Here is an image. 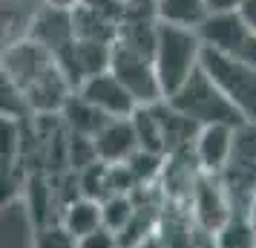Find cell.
Here are the masks:
<instances>
[{
  "mask_svg": "<svg viewBox=\"0 0 256 248\" xmlns=\"http://www.w3.org/2000/svg\"><path fill=\"white\" fill-rule=\"evenodd\" d=\"M202 58H204V44H202L198 29L170 24L158 26L152 64H156V72H158V81H162L167 98L196 70H202Z\"/></svg>",
  "mask_w": 256,
  "mask_h": 248,
  "instance_id": "1",
  "label": "cell"
},
{
  "mask_svg": "<svg viewBox=\"0 0 256 248\" xmlns=\"http://www.w3.org/2000/svg\"><path fill=\"white\" fill-rule=\"evenodd\" d=\"M167 101L182 116L190 118L196 127H213V124L239 127V124H244L242 116L236 113V107L228 101V95L219 90V84L210 78L204 67L193 72Z\"/></svg>",
  "mask_w": 256,
  "mask_h": 248,
  "instance_id": "2",
  "label": "cell"
},
{
  "mask_svg": "<svg viewBox=\"0 0 256 248\" xmlns=\"http://www.w3.org/2000/svg\"><path fill=\"white\" fill-rule=\"evenodd\" d=\"M222 185L228 190L233 213H250L256 199V124L244 121L236 127L230 165L222 173Z\"/></svg>",
  "mask_w": 256,
  "mask_h": 248,
  "instance_id": "3",
  "label": "cell"
},
{
  "mask_svg": "<svg viewBox=\"0 0 256 248\" xmlns=\"http://www.w3.org/2000/svg\"><path fill=\"white\" fill-rule=\"evenodd\" d=\"M202 67L208 70L213 81L219 84V90L236 107L242 121H254L256 124V64H244V61L228 58L222 52L204 49Z\"/></svg>",
  "mask_w": 256,
  "mask_h": 248,
  "instance_id": "4",
  "label": "cell"
},
{
  "mask_svg": "<svg viewBox=\"0 0 256 248\" xmlns=\"http://www.w3.org/2000/svg\"><path fill=\"white\" fill-rule=\"evenodd\" d=\"M198 35L204 49L222 52L244 64H256V32L248 26L242 12L208 15V21L198 26Z\"/></svg>",
  "mask_w": 256,
  "mask_h": 248,
  "instance_id": "5",
  "label": "cell"
},
{
  "mask_svg": "<svg viewBox=\"0 0 256 248\" xmlns=\"http://www.w3.org/2000/svg\"><path fill=\"white\" fill-rule=\"evenodd\" d=\"M110 72L127 87L130 95L136 98L138 107H152V104H158V101H167L164 87H162V81H158V72H156V64H152V58H147V55L112 47Z\"/></svg>",
  "mask_w": 256,
  "mask_h": 248,
  "instance_id": "6",
  "label": "cell"
},
{
  "mask_svg": "<svg viewBox=\"0 0 256 248\" xmlns=\"http://www.w3.org/2000/svg\"><path fill=\"white\" fill-rule=\"evenodd\" d=\"M190 222L202 228V231H210L216 234L222 225L233 216L230 199H228V190L222 185L219 176H208L202 173L193 188V196H190Z\"/></svg>",
  "mask_w": 256,
  "mask_h": 248,
  "instance_id": "7",
  "label": "cell"
},
{
  "mask_svg": "<svg viewBox=\"0 0 256 248\" xmlns=\"http://www.w3.org/2000/svg\"><path fill=\"white\" fill-rule=\"evenodd\" d=\"M78 95L86 98L92 107H98L106 118H130L138 104L136 98L130 95V90L118 81L112 72H101V75H92L78 87Z\"/></svg>",
  "mask_w": 256,
  "mask_h": 248,
  "instance_id": "8",
  "label": "cell"
},
{
  "mask_svg": "<svg viewBox=\"0 0 256 248\" xmlns=\"http://www.w3.org/2000/svg\"><path fill=\"white\" fill-rule=\"evenodd\" d=\"M233 142H236V127H228V124L202 127L193 142V159L198 170L208 176H222L224 167L230 165Z\"/></svg>",
  "mask_w": 256,
  "mask_h": 248,
  "instance_id": "9",
  "label": "cell"
},
{
  "mask_svg": "<svg viewBox=\"0 0 256 248\" xmlns=\"http://www.w3.org/2000/svg\"><path fill=\"white\" fill-rule=\"evenodd\" d=\"M32 41H38L44 49H49L55 58L75 47V26H72V12L66 9H52V6H38L35 24L29 32Z\"/></svg>",
  "mask_w": 256,
  "mask_h": 248,
  "instance_id": "10",
  "label": "cell"
},
{
  "mask_svg": "<svg viewBox=\"0 0 256 248\" xmlns=\"http://www.w3.org/2000/svg\"><path fill=\"white\" fill-rule=\"evenodd\" d=\"M92 142H95V150H98V162H104V165H127L141 150L136 127H132V116L110 118Z\"/></svg>",
  "mask_w": 256,
  "mask_h": 248,
  "instance_id": "11",
  "label": "cell"
},
{
  "mask_svg": "<svg viewBox=\"0 0 256 248\" xmlns=\"http://www.w3.org/2000/svg\"><path fill=\"white\" fill-rule=\"evenodd\" d=\"M38 231L40 228L20 196H12L3 205V248H35Z\"/></svg>",
  "mask_w": 256,
  "mask_h": 248,
  "instance_id": "12",
  "label": "cell"
},
{
  "mask_svg": "<svg viewBox=\"0 0 256 248\" xmlns=\"http://www.w3.org/2000/svg\"><path fill=\"white\" fill-rule=\"evenodd\" d=\"M58 225L75 239H84V236L95 234L104 228V216H101V202L86 199V196H78V199L66 202L60 208Z\"/></svg>",
  "mask_w": 256,
  "mask_h": 248,
  "instance_id": "13",
  "label": "cell"
},
{
  "mask_svg": "<svg viewBox=\"0 0 256 248\" xmlns=\"http://www.w3.org/2000/svg\"><path fill=\"white\" fill-rule=\"evenodd\" d=\"M60 121H64V130L72 133V136L95 139L110 118H106L98 107H92L86 98H81V95L75 93L70 101H66V107L60 110Z\"/></svg>",
  "mask_w": 256,
  "mask_h": 248,
  "instance_id": "14",
  "label": "cell"
},
{
  "mask_svg": "<svg viewBox=\"0 0 256 248\" xmlns=\"http://www.w3.org/2000/svg\"><path fill=\"white\" fill-rule=\"evenodd\" d=\"M72 26H75V38L78 41H90V44H110L112 47L118 38V21L95 12V9L84 6V3L72 9Z\"/></svg>",
  "mask_w": 256,
  "mask_h": 248,
  "instance_id": "15",
  "label": "cell"
},
{
  "mask_svg": "<svg viewBox=\"0 0 256 248\" xmlns=\"http://www.w3.org/2000/svg\"><path fill=\"white\" fill-rule=\"evenodd\" d=\"M35 15L38 9H32L26 0H3V49L29 38Z\"/></svg>",
  "mask_w": 256,
  "mask_h": 248,
  "instance_id": "16",
  "label": "cell"
},
{
  "mask_svg": "<svg viewBox=\"0 0 256 248\" xmlns=\"http://www.w3.org/2000/svg\"><path fill=\"white\" fill-rule=\"evenodd\" d=\"M208 0H158V18L162 24L198 29L208 21Z\"/></svg>",
  "mask_w": 256,
  "mask_h": 248,
  "instance_id": "17",
  "label": "cell"
},
{
  "mask_svg": "<svg viewBox=\"0 0 256 248\" xmlns=\"http://www.w3.org/2000/svg\"><path fill=\"white\" fill-rule=\"evenodd\" d=\"M132 127H136V136H138L141 150L167 156V150H164L162 121H158V116H156V104L152 107H138V110L132 113Z\"/></svg>",
  "mask_w": 256,
  "mask_h": 248,
  "instance_id": "18",
  "label": "cell"
},
{
  "mask_svg": "<svg viewBox=\"0 0 256 248\" xmlns=\"http://www.w3.org/2000/svg\"><path fill=\"white\" fill-rule=\"evenodd\" d=\"M219 248H256V222L250 213H233L216 231Z\"/></svg>",
  "mask_w": 256,
  "mask_h": 248,
  "instance_id": "19",
  "label": "cell"
},
{
  "mask_svg": "<svg viewBox=\"0 0 256 248\" xmlns=\"http://www.w3.org/2000/svg\"><path fill=\"white\" fill-rule=\"evenodd\" d=\"M101 216H104V228L112 231V234H121L132 216H136V199L127 196V193H112L101 202Z\"/></svg>",
  "mask_w": 256,
  "mask_h": 248,
  "instance_id": "20",
  "label": "cell"
},
{
  "mask_svg": "<svg viewBox=\"0 0 256 248\" xmlns=\"http://www.w3.org/2000/svg\"><path fill=\"white\" fill-rule=\"evenodd\" d=\"M35 248H78V239L66 234L58 222H52V225H46V228L38 231Z\"/></svg>",
  "mask_w": 256,
  "mask_h": 248,
  "instance_id": "21",
  "label": "cell"
},
{
  "mask_svg": "<svg viewBox=\"0 0 256 248\" xmlns=\"http://www.w3.org/2000/svg\"><path fill=\"white\" fill-rule=\"evenodd\" d=\"M78 248H124V245H121L118 234L106 231V228H101V231H95V234L78 239Z\"/></svg>",
  "mask_w": 256,
  "mask_h": 248,
  "instance_id": "22",
  "label": "cell"
},
{
  "mask_svg": "<svg viewBox=\"0 0 256 248\" xmlns=\"http://www.w3.org/2000/svg\"><path fill=\"white\" fill-rule=\"evenodd\" d=\"M84 6H90L95 12L106 15V18H112L121 24V15H124V6H127V0H81Z\"/></svg>",
  "mask_w": 256,
  "mask_h": 248,
  "instance_id": "23",
  "label": "cell"
},
{
  "mask_svg": "<svg viewBox=\"0 0 256 248\" xmlns=\"http://www.w3.org/2000/svg\"><path fill=\"white\" fill-rule=\"evenodd\" d=\"M244 6V0H208V12L222 15V12H239Z\"/></svg>",
  "mask_w": 256,
  "mask_h": 248,
  "instance_id": "24",
  "label": "cell"
},
{
  "mask_svg": "<svg viewBox=\"0 0 256 248\" xmlns=\"http://www.w3.org/2000/svg\"><path fill=\"white\" fill-rule=\"evenodd\" d=\"M132 248H167V239H164V234H162V228L156 231V234H150V236H144L138 245H132Z\"/></svg>",
  "mask_w": 256,
  "mask_h": 248,
  "instance_id": "25",
  "label": "cell"
},
{
  "mask_svg": "<svg viewBox=\"0 0 256 248\" xmlns=\"http://www.w3.org/2000/svg\"><path fill=\"white\" fill-rule=\"evenodd\" d=\"M239 12H242V18L248 21V26L256 32V0H244V6L239 9Z\"/></svg>",
  "mask_w": 256,
  "mask_h": 248,
  "instance_id": "26",
  "label": "cell"
},
{
  "mask_svg": "<svg viewBox=\"0 0 256 248\" xmlns=\"http://www.w3.org/2000/svg\"><path fill=\"white\" fill-rule=\"evenodd\" d=\"M40 6H52V9H66V12H72L75 6H81V0H40Z\"/></svg>",
  "mask_w": 256,
  "mask_h": 248,
  "instance_id": "27",
  "label": "cell"
}]
</instances>
